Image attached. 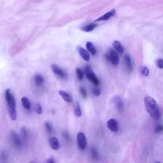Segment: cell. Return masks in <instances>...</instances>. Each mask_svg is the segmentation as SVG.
Returning <instances> with one entry per match:
<instances>
[{"instance_id":"obj_16","label":"cell","mask_w":163,"mask_h":163,"mask_svg":"<svg viewBox=\"0 0 163 163\" xmlns=\"http://www.w3.org/2000/svg\"><path fill=\"white\" fill-rule=\"evenodd\" d=\"M86 47H87V49L88 50V51L93 56H94L96 54V48L92 42L88 41L86 43Z\"/></svg>"},{"instance_id":"obj_14","label":"cell","mask_w":163,"mask_h":163,"mask_svg":"<svg viewBox=\"0 0 163 163\" xmlns=\"http://www.w3.org/2000/svg\"><path fill=\"white\" fill-rule=\"evenodd\" d=\"M113 47L114 48V49L119 54H122L124 52V48L122 45H121V43L118 41H114L113 43Z\"/></svg>"},{"instance_id":"obj_28","label":"cell","mask_w":163,"mask_h":163,"mask_svg":"<svg viewBox=\"0 0 163 163\" xmlns=\"http://www.w3.org/2000/svg\"><path fill=\"white\" fill-rule=\"evenodd\" d=\"M157 66L160 69H163V59H159L157 61Z\"/></svg>"},{"instance_id":"obj_11","label":"cell","mask_w":163,"mask_h":163,"mask_svg":"<svg viewBox=\"0 0 163 163\" xmlns=\"http://www.w3.org/2000/svg\"><path fill=\"white\" fill-rule=\"evenodd\" d=\"M49 145L50 147L53 150H57L59 148V147H60L59 142L56 137H54V136L50 137L49 140Z\"/></svg>"},{"instance_id":"obj_4","label":"cell","mask_w":163,"mask_h":163,"mask_svg":"<svg viewBox=\"0 0 163 163\" xmlns=\"http://www.w3.org/2000/svg\"><path fill=\"white\" fill-rule=\"evenodd\" d=\"M76 140H77V145L79 149L84 150L87 145V138H86L85 134L82 132L79 133L77 136H76Z\"/></svg>"},{"instance_id":"obj_9","label":"cell","mask_w":163,"mask_h":163,"mask_svg":"<svg viewBox=\"0 0 163 163\" xmlns=\"http://www.w3.org/2000/svg\"><path fill=\"white\" fill-rule=\"evenodd\" d=\"M115 13H116V10H110V12L106 13L105 14H104L103 16H101L100 17H99L98 19H97L95 21V22H98V21H107L109 19L111 18L112 17H113Z\"/></svg>"},{"instance_id":"obj_23","label":"cell","mask_w":163,"mask_h":163,"mask_svg":"<svg viewBox=\"0 0 163 163\" xmlns=\"http://www.w3.org/2000/svg\"><path fill=\"white\" fill-rule=\"evenodd\" d=\"M35 111L36 112L37 114L38 115H41L43 112V110H42V107L41 105L40 104L37 103L36 105H35Z\"/></svg>"},{"instance_id":"obj_7","label":"cell","mask_w":163,"mask_h":163,"mask_svg":"<svg viewBox=\"0 0 163 163\" xmlns=\"http://www.w3.org/2000/svg\"><path fill=\"white\" fill-rule=\"evenodd\" d=\"M107 125L110 131L117 132L118 131V122L116 119H110L107 121Z\"/></svg>"},{"instance_id":"obj_2","label":"cell","mask_w":163,"mask_h":163,"mask_svg":"<svg viewBox=\"0 0 163 163\" xmlns=\"http://www.w3.org/2000/svg\"><path fill=\"white\" fill-rule=\"evenodd\" d=\"M4 95H5V99L8 108L9 116L12 121H16L17 119V112L15 97H14L10 90L8 89L5 90Z\"/></svg>"},{"instance_id":"obj_34","label":"cell","mask_w":163,"mask_h":163,"mask_svg":"<svg viewBox=\"0 0 163 163\" xmlns=\"http://www.w3.org/2000/svg\"><path fill=\"white\" fill-rule=\"evenodd\" d=\"M31 163H35V162H32Z\"/></svg>"},{"instance_id":"obj_1","label":"cell","mask_w":163,"mask_h":163,"mask_svg":"<svg viewBox=\"0 0 163 163\" xmlns=\"http://www.w3.org/2000/svg\"><path fill=\"white\" fill-rule=\"evenodd\" d=\"M147 111L150 116L154 119H158L161 117V113L158 105L154 98L150 96H146L144 99Z\"/></svg>"},{"instance_id":"obj_26","label":"cell","mask_w":163,"mask_h":163,"mask_svg":"<svg viewBox=\"0 0 163 163\" xmlns=\"http://www.w3.org/2000/svg\"><path fill=\"white\" fill-rule=\"evenodd\" d=\"M93 93L94 96H99L101 94V91H100V89L96 87H95L93 88Z\"/></svg>"},{"instance_id":"obj_30","label":"cell","mask_w":163,"mask_h":163,"mask_svg":"<svg viewBox=\"0 0 163 163\" xmlns=\"http://www.w3.org/2000/svg\"><path fill=\"white\" fill-rule=\"evenodd\" d=\"M21 135H22V136L23 138H26L27 137V131L24 128L22 129Z\"/></svg>"},{"instance_id":"obj_18","label":"cell","mask_w":163,"mask_h":163,"mask_svg":"<svg viewBox=\"0 0 163 163\" xmlns=\"http://www.w3.org/2000/svg\"><path fill=\"white\" fill-rule=\"evenodd\" d=\"M35 82L38 86L41 85L44 82V79L41 75L37 74L35 76Z\"/></svg>"},{"instance_id":"obj_5","label":"cell","mask_w":163,"mask_h":163,"mask_svg":"<svg viewBox=\"0 0 163 163\" xmlns=\"http://www.w3.org/2000/svg\"><path fill=\"white\" fill-rule=\"evenodd\" d=\"M106 58L107 60L110 61L112 63V64L114 66H117L119 64V57L117 55V53L116 51H115L114 50L110 49L107 53L106 54Z\"/></svg>"},{"instance_id":"obj_17","label":"cell","mask_w":163,"mask_h":163,"mask_svg":"<svg viewBox=\"0 0 163 163\" xmlns=\"http://www.w3.org/2000/svg\"><path fill=\"white\" fill-rule=\"evenodd\" d=\"M74 113L75 116L77 117H80L82 116V110L80 108V104L79 102H76L75 104V107H74Z\"/></svg>"},{"instance_id":"obj_27","label":"cell","mask_w":163,"mask_h":163,"mask_svg":"<svg viewBox=\"0 0 163 163\" xmlns=\"http://www.w3.org/2000/svg\"><path fill=\"white\" fill-rule=\"evenodd\" d=\"M91 153H92V156H93L94 159H97L98 157V153L94 148H92V150H91Z\"/></svg>"},{"instance_id":"obj_22","label":"cell","mask_w":163,"mask_h":163,"mask_svg":"<svg viewBox=\"0 0 163 163\" xmlns=\"http://www.w3.org/2000/svg\"><path fill=\"white\" fill-rule=\"evenodd\" d=\"M115 103H116V106H117V108L119 110H121L122 108V100L119 98L118 97L116 99H115Z\"/></svg>"},{"instance_id":"obj_19","label":"cell","mask_w":163,"mask_h":163,"mask_svg":"<svg viewBox=\"0 0 163 163\" xmlns=\"http://www.w3.org/2000/svg\"><path fill=\"white\" fill-rule=\"evenodd\" d=\"M96 27H97V24H94V23H91V24H88V25L85 26L82 28V30L85 32H90V31H92L93 30H94V29Z\"/></svg>"},{"instance_id":"obj_12","label":"cell","mask_w":163,"mask_h":163,"mask_svg":"<svg viewBox=\"0 0 163 163\" xmlns=\"http://www.w3.org/2000/svg\"><path fill=\"white\" fill-rule=\"evenodd\" d=\"M59 94L61 96V98H63L64 99V101H65L66 102L69 103L73 102L72 97H71L69 94H68L66 92H65V91L60 90L59 91Z\"/></svg>"},{"instance_id":"obj_13","label":"cell","mask_w":163,"mask_h":163,"mask_svg":"<svg viewBox=\"0 0 163 163\" xmlns=\"http://www.w3.org/2000/svg\"><path fill=\"white\" fill-rule=\"evenodd\" d=\"M124 64H125V66L126 67L127 70L131 71L133 70V66H132L131 57L129 56V55L126 54V55L124 56Z\"/></svg>"},{"instance_id":"obj_21","label":"cell","mask_w":163,"mask_h":163,"mask_svg":"<svg viewBox=\"0 0 163 163\" xmlns=\"http://www.w3.org/2000/svg\"><path fill=\"white\" fill-rule=\"evenodd\" d=\"M76 75H77L79 80H82L84 78V72L82 71V70L80 68H77L76 70Z\"/></svg>"},{"instance_id":"obj_33","label":"cell","mask_w":163,"mask_h":163,"mask_svg":"<svg viewBox=\"0 0 163 163\" xmlns=\"http://www.w3.org/2000/svg\"><path fill=\"white\" fill-rule=\"evenodd\" d=\"M155 163H161V162H155Z\"/></svg>"},{"instance_id":"obj_6","label":"cell","mask_w":163,"mask_h":163,"mask_svg":"<svg viewBox=\"0 0 163 163\" xmlns=\"http://www.w3.org/2000/svg\"><path fill=\"white\" fill-rule=\"evenodd\" d=\"M51 69L56 75H58L61 79H65L67 78V74L57 64H52L51 65Z\"/></svg>"},{"instance_id":"obj_29","label":"cell","mask_w":163,"mask_h":163,"mask_svg":"<svg viewBox=\"0 0 163 163\" xmlns=\"http://www.w3.org/2000/svg\"><path fill=\"white\" fill-rule=\"evenodd\" d=\"M163 131V127L161 125H157L156 127V132L159 133Z\"/></svg>"},{"instance_id":"obj_25","label":"cell","mask_w":163,"mask_h":163,"mask_svg":"<svg viewBox=\"0 0 163 163\" xmlns=\"http://www.w3.org/2000/svg\"><path fill=\"white\" fill-rule=\"evenodd\" d=\"M142 74L143 76H147L148 75H149V70H148L147 67L146 66L143 67L142 69Z\"/></svg>"},{"instance_id":"obj_20","label":"cell","mask_w":163,"mask_h":163,"mask_svg":"<svg viewBox=\"0 0 163 163\" xmlns=\"http://www.w3.org/2000/svg\"><path fill=\"white\" fill-rule=\"evenodd\" d=\"M45 126L47 131L49 133H52V131H53V126H52V124L49 122H46L45 123Z\"/></svg>"},{"instance_id":"obj_32","label":"cell","mask_w":163,"mask_h":163,"mask_svg":"<svg viewBox=\"0 0 163 163\" xmlns=\"http://www.w3.org/2000/svg\"><path fill=\"white\" fill-rule=\"evenodd\" d=\"M63 136L66 138V139H68L70 138V136H69V134L67 133V132H64L63 133Z\"/></svg>"},{"instance_id":"obj_15","label":"cell","mask_w":163,"mask_h":163,"mask_svg":"<svg viewBox=\"0 0 163 163\" xmlns=\"http://www.w3.org/2000/svg\"><path fill=\"white\" fill-rule=\"evenodd\" d=\"M21 103L22 106L24 107L25 109H26L27 110H30L31 107V104L30 103V101L29 100V99L26 97L24 96L21 98Z\"/></svg>"},{"instance_id":"obj_8","label":"cell","mask_w":163,"mask_h":163,"mask_svg":"<svg viewBox=\"0 0 163 163\" xmlns=\"http://www.w3.org/2000/svg\"><path fill=\"white\" fill-rule=\"evenodd\" d=\"M11 136H12V139L13 140L14 145H15L17 148L21 147L22 145L21 138L18 136L17 133L14 130H12L11 131Z\"/></svg>"},{"instance_id":"obj_3","label":"cell","mask_w":163,"mask_h":163,"mask_svg":"<svg viewBox=\"0 0 163 163\" xmlns=\"http://www.w3.org/2000/svg\"><path fill=\"white\" fill-rule=\"evenodd\" d=\"M85 73L87 80L92 82L95 86H98L99 84V81L97 76L95 75L92 68L89 66H86L85 68Z\"/></svg>"},{"instance_id":"obj_31","label":"cell","mask_w":163,"mask_h":163,"mask_svg":"<svg viewBox=\"0 0 163 163\" xmlns=\"http://www.w3.org/2000/svg\"><path fill=\"white\" fill-rule=\"evenodd\" d=\"M45 163H54V160L52 157H50L46 160Z\"/></svg>"},{"instance_id":"obj_10","label":"cell","mask_w":163,"mask_h":163,"mask_svg":"<svg viewBox=\"0 0 163 163\" xmlns=\"http://www.w3.org/2000/svg\"><path fill=\"white\" fill-rule=\"evenodd\" d=\"M77 50H78L79 54L82 57V58L87 62L90 61V55L87 50H85L84 48L81 47H78Z\"/></svg>"},{"instance_id":"obj_24","label":"cell","mask_w":163,"mask_h":163,"mask_svg":"<svg viewBox=\"0 0 163 163\" xmlns=\"http://www.w3.org/2000/svg\"><path fill=\"white\" fill-rule=\"evenodd\" d=\"M79 90H80V94L82 96V97L84 98H87V91H86L85 89L83 87H80L79 88Z\"/></svg>"}]
</instances>
